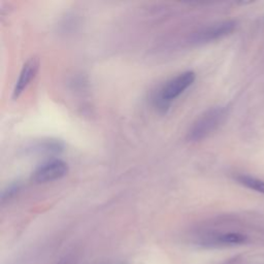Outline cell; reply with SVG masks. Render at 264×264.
<instances>
[{"label": "cell", "mask_w": 264, "mask_h": 264, "mask_svg": "<svg viewBox=\"0 0 264 264\" xmlns=\"http://www.w3.org/2000/svg\"><path fill=\"white\" fill-rule=\"evenodd\" d=\"M196 75L192 71L184 72L165 83L154 97V106L162 113L169 109L173 101L182 95L189 87L192 86Z\"/></svg>", "instance_id": "obj_1"}, {"label": "cell", "mask_w": 264, "mask_h": 264, "mask_svg": "<svg viewBox=\"0 0 264 264\" xmlns=\"http://www.w3.org/2000/svg\"><path fill=\"white\" fill-rule=\"evenodd\" d=\"M225 117L226 110L221 107L213 108L205 112L190 127L187 132V140L192 143L205 140L222 124Z\"/></svg>", "instance_id": "obj_2"}, {"label": "cell", "mask_w": 264, "mask_h": 264, "mask_svg": "<svg viewBox=\"0 0 264 264\" xmlns=\"http://www.w3.org/2000/svg\"><path fill=\"white\" fill-rule=\"evenodd\" d=\"M237 28V22L235 21H225L207 26L201 30L193 33L190 43L201 45L207 44L214 41L221 40L229 35H231Z\"/></svg>", "instance_id": "obj_3"}, {"label": "cell", "mask_w": 264, "mask_h": 264, "mask_svg": "<svg viewBox=\"0 0 264 264\" xmlns=\"http://www.w3.org/2000/svg\"><path fill=\"white\" fill-rule=\"evenodd\" d=\"M69 173V165L61 159H51L44 162L32 174V180L38 184H45L62 179Z\"/></svg>", "instance_id": "obj_4"}, {"label": "cell", "mask_w": 264, "mask_h": 264, "mask_svg": "<svg viewBox=\"0 0 264 264\" xmlns=\"http://www.w3.org/2000/svg\"><path fill=\"white\" fill-rule=\"evenodd\" d=\"M39 69H40V60L38 57H31L26 61V63L23 65V68L20 72L19 78L16 82L13 91L14 99H17L30 85L32 80H35V78L39 73Z\"/></svg>", "instance_id": "obj_5"}, {"label": "cell", "mask_w": 264, "mask_h": 264, "mask_svg": "<svg viewBox=\"0 0 264 264\" xmlns=\"http://www.w3.org/2000/svg\"><path fill=\"white\" fill-rule=\"evenodd\" d=\"M247 242V237L242 234L238 233H227V234H220L209 236L207 239L203 241L205 245L211 246H235V245H242Z\"/></svg>", "instance_id": "obj_6"}, {"label": "cell", "mask_w": 264, "mask_h": 264, "mask_svg": "<svg viewBox=\"0 0 264 264\" xmlns=\"http://www.w3.org/2000/svg\"><path fill=\"white\" fill-rule=\"evenodd\" d=\"M237 181L241 185H243V186H245V187H247L251 190H254L258 193L264 194V181H262V180H259V179L254 178V177L242 175V176L237 177Z\"/></svg>", "instance_id": "obj_7"}, {"label": "cell", "mask_w": 264, "mask_h": 264, "mask_svg": "<svg viewBox=\"0 0 264 264\" xmlns=\"http://www.w3.org/2000/svg\"><path fill=\"white\" fill-rule=\"evenodd\" d=\"M20 189H21V186H20L19 183H14V184L10 185V186H9L7 189H5L4 192H3L2 202L5 203V202H7V201L12 200V198H13L16 194H18V192L20 191Z\"/></svg>", "instance_id": "obj_8"}, {"label": "cell", "mask_w": 264, "mask_h": 264, "mask_svg": "<svg viewBox=\"0 0 264 264\" xmlns=\"http://www.w3.org/2000/svg\"><path fill=\"white\" fill-rule=\"evenodd\" d=\"M57 264H68V261H65V259H61Z\"/></svg>", "instance_id": "obj_9"}]
</instances>
